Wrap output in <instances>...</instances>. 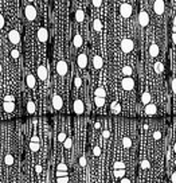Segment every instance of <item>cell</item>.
Masks as SVG:
<instances>
[{
  "mask_svg": "<svg viewBox=\"0 0 176 183\" xmlns=\"http://www.w3.org/2000/svg\"><path fill=\"white\" fill-rule=\"evenodd\" d=\"M133 47H135V43H133L132 39H122L121 40V50L124 51V53H130V51L133 50Z\"/></svg>",
  "mask_w": 176,
  "mask_h": 183,
  "instance_id": "cell-1",
  "label": "cell"
},
{
  "mask_svg": "<svg viewBox=\"0 0 176 183\" xmlns=\"http://www.w3.org/2000/svg\"><path fill=\"white\" fill-rule=\"evenodd\" d=\"M132 5L128 4V3H124V4L120 5V13H121L122 18H129L130 15H132Z\"/></svg>",
  "mask_w": 176,
  "mask_h": 183,
  "instance_id": "cell-2",
  "label": "cell"
},
{
  "mask_svg": "<svg viewBox=\"0 0 176 183\" xmlns=\"http://www.w3.org/2000/svg\"><path fill=\"white\" fill-rule=\"evenodd\" d=\"M153 11L157 13V15H163L165 11V3L164 0H156L153 3Z\"/></svg>",
  "mask_w": 176,
  "mask_h": 183,
  "instance_id": "cell-3",
  "label": "cell"
},
{
  "mask_svg": "<svg viewBox=\"0 0 176 183\" xmlns=\"http://www.w3.org/2000/svg\"><path fill=\"white\" fill-rule=\"evenodd\" d=\"M24 15L28 20H34L36 18V10L34 5H26L24 8Z\"/></svg>",
  "mask_w": 176,
  "mask_h": 183,
  "instance_id": "cell-4",
  "label": "cell"
},
{
  "mask_svg": "<svg viewBox=\"0 0 176 183\" xmlns=\"http://www.w3.org/2000/svg\"><path fill=\"white\" fill-rule=\"evenodd\" d=\"M121 86L124 90H132L135 88V81H133L132 77H125L124 80L121 81Z\"/></svg>",
  "mask_w": 176,
  "mask_h": 183,
  "instance_id": "cell-5",
  "label": "cell"
},
{
  "mask_svg": "<svg viewBox=\"0 0 176 183\" xmlns=\"http://www.w3.org/2000/svg\"><path fill=\"white\" fill-rule=\"evenodd\" d=\"M138 23L141 27H146L149 24V15L146 11H140L138 13Z\"/></svg>",
  "mask_w": 176,
  "mask_h": 183,
  "instance_id": "cell-6",
  "label": "cell"
},
{
  "mask_svg": "<svg viewBox=\"0 0 176 183\" xmlns=\"http://www.w3.org/2000/svg\"><path fill=\"white\" fill-rule=\"evenodd\" d=\"M8 39L10 42L12 43V45H18V43L20 42V34L18 30H11V31L8 32Z\"/></svg>",
  "mask_w": 176,
  "mask_h": 183,
  "instance_id": "cell-7",
  "label": "cell"
},
{
  "mask_svg": "<svg viewBox=\"0 0 176 183\" xmlns=\"http://www.w3.org/2000/svg\"><path fill=\"white\" fill-rule=\"evenodd\" d=\"M73 109H74V113L75 115H82L85 112V105L81 100H75L73 104Z\"/></svg>",
  "mask_w": 176,
  "mask_h": 183,
  "instance_id": "cell-8",
  "label": "cell"
},
{
  "mask_svg": "<svg viewBox=\"0 0 176 183\" xmlns=\"http://www.w3.org/2000/svg\"><path fill=\"white\" fill-rule=\"evenodd\" d=\"M63 106V100L61 96H58V94H55L54 97H53V108H54L55 110H61Z\"/></svg>",
  "mask_w": 176,
  "mask_h": 183,
  "instance_id": "cell-9",
  "label": "cell"
},
{
  "mask_svg": "<svg viewBox=\"0 0 176 183\" xmlns=\"http://www.w3.org/2000/svg\"><path fill=\"white\" fill-rule=\"evenodd\" d=\"M144 112H145L146 116H155V115H157V106L155 104H151V102H149V104L145 105Z\"/></svg>",
  "mask_w": 176,
  "mask_h": 183,
  "instance_id": "cell-10",
  "label": "cell"
},
{
  "mask_svg": "<svg viewBox=\"0 0 176 183\" xmlns=\"http://www.w3.org/2000/svg\"><path fill=\"white\" fill-rule=\"evenodd\" d=\"M57 71L59 75H65L67 73V63L65 61H59L57 63Z\"/></svg>",
  "mask_w": 176,
  "mask_h": 183,
  "instance_id": "cell-11",
  "label": "cell"
},
{
  "mask_svg": "<svg viewBox=\"0 0 176 183\" xmlns=\"http://www.w3.org/2000/svg\"><path fill=\"white\" fill-rule=\"evenodd\" d=\"M38 39L41 40L42 43H44V42H47V39H49V32H47V30L46 28H39L38 30Z\"/></svg>",
  "mask_w": 176,
  "mask_h": 183,
  "instance_id": "cell-12",
  "label": "cell"
},
{
  "mask_svg": "<svg viewBox=\"0 0 176 183\" xmlns=\"http://www.w3.org/2000/svg\"><path fill=\"white\" fill-rule=\"evenodd\" d=\"M77 63L81 69H85L87 66V55L86 54H79L78 58H77Z\"/></svg>",
  "mask_w": 176,
  "mask_h": 183,
  "instance_id": "cell-13",
  "label": "cell"
},
{
  "mask_svg": "<svg viewBox=\"0 0 176 183\" xmlns=\"http://www.w3.org/2000/svg\"><path fill=\"white\" fill-rule=\"evenodd\" d=\"M38 77L41 78L42 81H44V80H47V77H49V71H47V67L46 66H39L38 67Z\"/></svg>",
  "mask_w": 176,
  "mask_h": 183,
  "instance_id": "cell-14",
  "label": "cell"
},
{
  "mask_svg": "<svg viewBox=\"0 0 176 183\" xmlns=\"http://www.w3.org/2000/svg\"><path fill=\"white\" fill-rule=\"evenodd\" d=\"M159 53H160L159 46H157L156 43H152V45L149 46V55H151L152 58H156V57L159 55Z\"/></svg>",
  "mask_w": 176,
  "mask_h": 183,
  "instance_id": "cell-15",
  "label": "cell"
},
{
  "mask_svg": "<svg viewBox=\"0 0 176 183\" xmlns=\"http://www.w3.org/2000/svg\"><path fill=\"white\" fill-rule=\"evenodd\" d=\"M102 65H104L102 58H101L100 55H94V58H93V66H94V69L100 70L101 67H102Z\"/></svg>",
  "mask_w": 176,
  "mask_h": 183,
  "instance_id": "cell-16",
  "label": "cell"
},
{
  "mask_svg": "<svg viewBox=\"0 0 176 183\" xmlns=\"http://www.w3.org/2000/svg\"><path fill=\"white\" fill-rule=\"evenodd\" d=\"M3 109L6 110L7 113L14 112V109H15V104H14V101H4V102H3Z\"/></svg>",
  "mask_w": 176,
  "mask_h": 183,
  "instance_id": "cell-17",
  "label": "cell"
},
{
  "mask_svg": "<svg viewBox=\"0 0 176 183\" xmlns=\"http://www.w3.org/2000/svg\"><path fill=\"white\" fill-rule=\"evenodd\" d=\"M73 42H74V47H75V48H79V47L82 46V43H84V40H82V36H81V35L77 34V35H74Z\"/></svg>",
  "mask_w": 176,
  "mask_h": 183,
  "instance_id": "cell-18",
  "label": "cell"
},
{
  "mask_svg": "<svg viewBox=\"0 0 176 183\" xmlns=\"http://www.w3.org/2000/svg\"><path fill=\"white\" fill-rule=\"evenodd\" d=\"M84 19H85V12L82 10H77L75 11V20L77 22H84Z\"/></svg>",
  "mask_w": 176,
  "mask_h": 183,
  "instance_id": "cell-19",
  "label": "cell"
},
{
  "mask_svg": "<svg viewBox=\"0 0 176 183\" xmlns=\"http://www.w3.org/2000/svg\"><path fill=\"white\" fill-rule=\"evenodd\" d=\"M151 94L148 93V92H145V93H143L141 94V102H143V104H149V102H151Z\"/></svg>",
  "mask_w": 176,
  "mask_h": 183,
  "instance_id": "cell-20",
  "label": "cell"
},
{
  "mask_svg": "<svg viewBox=\"0 0 176 183\" xmlns=\"http://www.w3.org/2000/svg\"><path fill=\"white\" fill-rule=\"evenodd\" d=\"M27 86L28 88H35V77L33 74H28L27 75Z\"/></svg>",
  "mask_w": 176,
  "mask_h": 183,
  "instance_id": "cell-21",
  "label": "cell"
},
{
  "mask_svg": "<svg viewBox=\"0 0 176 183\" xmlns=\"http://www.w3.org/2000/svg\"><path fill=\"white\" fill-rule=\"evenodd\" d=\"M122 74L125 75V77H132V73H133V69L130 66H124L122 67Z\"/></svg>",
  "mask_w": 176,
  "mask_h": 183,
  "instance_id": "cell-22",
  "label": "cell"
},
{
  "mask_svg": "<svg viewBox=\"0 0 176 183\" xmlns=\"http://www.w3.org/2000/svg\"><path fill=\"white\" fill-rule=\"evenodd\" d=\"M155 71H156L157 74H161V73L164 71V65H163L161 62H156V63H155Z\"/></svg>",
  "mask_w": 176,
  "mask_h": 183,
  "instance_id": "cell-23",
  "label": "cell"
},
{
  "mask_svg": "<svg viewBox=\"0 0 176 183\" xmlns=\"http://www.w3.org/2000/svg\"><path fill=\"white\" fill-rule=\"evenodd\" d=\"M94 94H95V97H106V92L104 88H97L94 90Z\"/></svg>",
  "mask_w": 176,
  "mask_h": 183,
  "instance_id": "cell-24",
  "label": "cell"
},
{
  "mask_svg": "<svg viewBox=\"0 0 176 183\" xmlns=\"http://www.w3.org/2000/svg\"><path fill=\"white\" fill-rule=\"evenodd\" d=\"M93 28H94L95 31H101V28H102V23H101L100 19H94V22H93Z\"/></svg>",
  "mask_w": 176,
  "mask_h": 183,
  "instance_id": "cell-25",
  "label": "cell"
},
{
  "mask_svg": "<svg viewBox=\"0 0 176 183\" xmlns=\"http://www.w3.org/2000/svg\"><path fill=\"white\" fill-rule=\"evenodd\" d=\"M94 102L97 106H104V105H105V97H95Z\"/></svg>",
  "mask_w": 176,
  "mask_h": 183,
  "instance_id": "cell-26",
  "label": "cell"
},
{
  "mask_svg": "<svg viewBox=\"0 0 176 183\" xmlns=\"http://www.w3.org/2000/svg\"><path fill=\"white\" fill-rule=\"evenodd\" d=\"M27 112L28 113H35V104H34V101L27 102Z\"/></svg>",
  "mask_w": 176,
  "mask_h": 183,
  "instance_id": "cell-27",
  "label": "cell"
},
{
  "mask_svg": "<svg viewBox=\"0 0 176 183\" xmlns=\"http://www.w3.org/2000/svg\"><path fill=\"white\" fill-rule=\"evenodd\" d=\"M122 145H124L125 148H130L132 147V140H130L129 137H124V139H122Z\"/></svg>",
  "mask_w": 176,
  "mask_h": 183,
  "instance_id": "cell-28",
  "label": "cell"
},
{
  "mask_svg": "<svg viewBox=\"0 0 176 183\" xmlns=\"http://www.w3.org/2000/svg\"><path fill=\"white\" fill-rule=\"evenodd\" d=\"M71 145H73V140H71V137H66V140L63 141V147H65L66 150H69V148H71Z\"/></svg>",
  "mask_w": 176,
  "mask_h": 183,
  "instance_id": "cell-29",
  "label": "cell"
},
{
  "mask_svg": "<svg viewBox=\"0 0 176 183\" xmlns=\"http://www.w3.org/2000/svg\"><path fill=\"white\" fill-rule=\"evenodd\" d=\"M4 163H6L7 166L14 164V156H12V155H6V158H4Z\"/></svg>",
  "mask_w": 176,
  "mask_h": 183,
  "instance_id": "cell-30",
  "label": "cell"
},
{
  "mask_svg": "<svg viewBox=\"0 0 176 183\" xmlns=\"http://www.w3.org/2000/svg\"><path fill=\"white\" fill-rule=\"evenodd\" d=\"M124 175H125V168L114 170V176H116V178H122Z\"/></svg>",
  "mask_w": 176,
  "mask_h": 183,
  "instance_id": "cell-31",
  "label": "cell"
},
{
  "mask_svg": "<svg viewBox=\"0 0 176 183\" xmlns=\"http://www.w3.org/2000/svg\"><path fill=\"white\" fill-rule=\"evenodd\" d=\"M30 148H31V151H33V152H36V151H39V143L31 141L30 143Z\"/></svg>",
  "mask_w": 176,
  "mask_h": 183,
  "instance_id": "cell-32",
  "label": "cell"
},
{
  "mask_svg": "<svg viewBox=\"0 0 176 183\" xmlns=\"http://www.w3.org/2000/svg\"><path fill=\"white\" fill-rule=\"evenodd\" d=\"M149 166H151V164H149V161L146 160V159H143V160H141L140 167H141L143 170H148V168H149Z\"/></svg>",
  "mask_w": 176,
  "mask_h": 183,
  "instance_id": "cell-33",
  "label": "cell"
},
{
  "mask_svg": "<svg viewBox=\"0 0 176 183\" xmlns=\"http://www.w3.org/2000/svg\"><path fill=\"white\" fill-rule=\"evenodd\" d=\"M161 136H163L161 131H155V132H153V139L156 140V141H159V140L161 139Z\"/></svg>",
  "mask_w": 176,
  "mask_h": 183,
  "instance_id": "cell-34",
  "label": "cell"
},
{
  "mask_svg": "<svg viewBox=\"0 0 176 183\" xmlns=\"http://www.w3.org/2000/svg\"><path fill=\"white\" fill-rule=\"evenodd\" d=\"M120 106H118V104H117V102H113V104H112V112L113 113H118L120 112Z\"/></svg>",
  "mask_w": 176,
  "mask_h": 183,
  "instance_id": "cell-35",
  "label": "cell"
},
{
  "mask_svg": "<svg viewBox=\"0 0 176 183\" xmlns=\"http://www.w3.org/2000/svg\"><path fill=\"white\" fill-rule=\"evenodd\" d=\"M66 137H67V135L65 133V132H61L59 135H58V141H61V143H63L66 140Z\"/></svg>",
  "mask_w": 176,
  "mask_h": 183,
  "instance_id": "cell-36",
  "label": "cell"
},
{
  "mask_svg": "<svg viewBox=\"0 0 176 183\" xmlns=\"http://www.w3.org/2000/svg\"><path fill=\"white\" fill-rule=\"evenodd\" d=\"M74 85H75V88H81L82 85V80L79 77H75L74 78Z\"/></svg>",
  "mask_w": 176,
  "mask_h": 183,
  "instance_id": "cell-37",
  "label": "cell"
},
{
  "mask_svg": "<svg viewBox=\"0 0 176 183\" xmlns=\"http://www.w3.org/2000/svg\"><path fill=\"white\" fill-rule=\"evenodd\" d=\"M120 168H125V164L122 161H116L114 163V170H120Z\"/></svg>",
  "mask_w": 176,
  "mask_h": 183,
  "instance_id": "cell-38",
  "label": "cell"
},
{
  "mask_svg": "<svg viewBox=\"0 0 176 183\" xmlns=\"http://www.w3.org/2000/svg\"><path fill=\"white\" fill-rule=\"evenodd\" d=\"M57 182H59V183L69 182V176H57Z\"/></svg>",
  "mask_w": 176,
  "mask_h": 183,
  "instance_id": "cell-39",
  "label": "cell"
},
{
  "mask_svg": "<svg viewBox=\"0 0 176 183\" xmlns=\"http://www.w3.org/2000/svg\"><path fill=\"white\" fill-rule=\"evenodd\" d=\"M57 170H62V171H67V164L65 163H59L57 166Z\"/></svg>",
  "mask_w": 176,
  "mask_h": 183,
  "instance_id": "cell-40",
  "label": "cell"
},
{
  "mask_svg": "<svg viewBox=\"0 0 176 183\" xmlns=\"http://www.w3.org/2000/svg\"><path fill=\"white\" fill-rule=\"evenodd\" d=\"M86 164H87L86 158H85V156H82V158L79 159V166H81V167H86Z\"/></svg>",
  "mask_w": 176,
  "mask_h": 183,
  "instance_id": "cell-41",
  "label": "cell"
},
{
  "mask_svg": "<svg viewBox=\"0 0 176 183\" xmlns=\"http://www.w3.org/2000/svg\"><path fill=\"white\" fill-rule=\"evenodd\" d=\"M171 88H172V93L176 94V78H173L172 82H171Z\"/></svg>",
  "mask_w": 176,
  "mask_h": 183,
  "instance_id": "cell-42",
  "label": "cell"
},
{
  "mask_svg": "<svg viewBox=\"0 0 176 183\" xmlns=\"http://www.w3.org/2000/svg\"><path fill=\"white\" fill-rule=\"evenodd\" d=\"M93 155H94V156H100L101 155L100 147H94V148H93Z\"/></svg>",
  "mask_w": 176,
  "mask_h": 183,
  "instance_id": "cell-43",
  "label": "cell"
},
{
  "mask_svg": "<svg viewBox=\"0 0 176 183\" xmlns=\"http://www.w3.org/2000/svg\"><path fill=\"white\" fill-rule=\"evenodd\" d=\"M57 176H67V171H62V170H57Z\"/></svg>",
  "mask_w": 176,
  "mask_h": 183,
  "instance_id": "cell-44",
  "label": "cell"
},
{
  "mask_svg": "<svg viewBox=\"0 0 176 183\" xmlns=\"http://www.w3.org/2000/svg\"><path fill=\"white\" fill-rule=\"evenodd\" d=\"M92 3H93V5L94 7H101V4H102V0H92Z\"/></svg>",
  "mask_w": 176,
  "mask_h": 183,
  "instance_id": "cell-45",
  "label": "cell"
},
{
  "mask_svg": "<svg viewBox=\"0 0 176 183\" xmlns=\"http://www.w3.org/2000/svg\"><path fill=\"white\" fill-rule=\"evenodd\" d=\"M11 57H12V58H19V51H18V50H12L11 51Z\"/></svg>",
  "mask_w": 176,
  "mask_h": 183,
  "instance_id": "cell-46",
  "label": "cell"
},
{
  "mask_svg": "<svg viewBox=\"0 0 176 183\" xmlns=\"http://www.w3.org/2000/svg\"><path fill=\"white\" fill-rule=\"evenodd\" d=\"M3 26H4V16L0 13V28H3Z\"/></svg>",
  "mask_w": 176,
  "mask_h": 183,
  "instance_id": "cell-47",
  "label": "cell"
},
{
  "mask_svg": "<svg viewBox=\"0 0 176 183\" xmlns=\"http://www.w3.org/2000/svg\"><path fill=\"white\" fill-rule=\"evenodd\" d=\"M102 136L105 137V139H108V137L110 136V132H109L108 129H105V131H104V133H102Z\"/></svg>",
  "mask_w": 176,
  "mask_h": 183,
  "instance_id": "cell-48",
  "label": "cell"
},
{
  "mask_svg": "<svg viewBox=\"0 0 176 183\" xmlns=\"http://www.w3.org/2000/svg\"><path fill=\"white\" fill-rule=\"evenodd\" d=\"M4 101H14V96H6L4 97Z\"/></svg>",
  "mask_w": 176,
  "mask_h": 183,
  "instance_id": "cell-49",
  "label": "cell"
},
{
  "mask_svg": "<svg viewBox=\"0 0 176 183\" xmlns=\"http://www.w3.org/2000/svg\"><path fill=\"white\" fill-rule=\"evenodd\" d=\"M121 182H122V183H130L132 180L128 179V178H124V176H122V178H121Z\"/></svg>",
  "mask_w": 176,
  "mask_h": 183,
  "instance_id": "cell-50",
  "label": "cell"
},
{
  "mask_svg": "<svg viewBox=\"0 0 176 183\" xmlns=\"http://www.w3.org/2000/svg\"><path fill=\"white\" fill-rule=\"evenodd\" d=\"M171 182H175V183H176V172L171 175Z\"/></svg>",
  "mask_w": 176,
  "mask_h": 183,
  "instance_id": "cell-51",
  "label": "cell"
},
{
  "mask_svg": "<svg viewBox=\"0 0 176 183\" xmlns=\"http://www.w3.org/2000/svg\"><path fill=\"white\" fill-rule=\"evenodd\" d=\"M35 171L38 172V174H41V172H42V166H36L35 167Z\"/></svg>",
  "mask_w": 176,
  "mask_h": 183,
  "instance_id": "cell-52",
  "label": "cell"
},
{
  "mask_svg": "<svg viewBox=\"0 0 176 183\" xmlns=\"http://www.w3.org/2000/svg\"><path fill=\"white\" fill-rule=\"evenodd\" d=\"M172 42H173V45L176 46V32H173L172 34Z\"/></svg>",
  "mask_w": 176,
  "mask_h": 183,
  "instance_id": "cell-53",
  "label": "cell"
},
{
  "mask_svg": "<svg viewBox=\"0 0 176 183\" xmlns=\"http://www.w3.org/2000/svg\"><path fill=\"white\" fill-rule=\"evenodd\" d=\"M31 141H36V143H39V137H38V136H33V137H31Z\"/></svg>",
  "mask_w": 176,
  "mask_h": 183,
  "instance_id": "cell-54",
  "label": "cell"
},
{
  "mask_svg": "<svg viewBox=\"0 0 176 183\" xmlns=\"http://www.w3.org/2000/svg\"><path fill=\"white\" fill-rule=\"evenodd\" d=\"M94 128H95V129L100 128V123H95V124H94Z\"/></svg>",
  "mask_w": 176,
  "mask_h": 183,
  "instance_id": "cell-55",
  "label": "cell"
},
{
  "mask_svg": "<svg viewBox=\"0 0 176 183\" xmlns=\"http://www.w3.org/2000/svg\"><path fill=\"white\" fill-rule=\"evenodd\" d=\"M173 153H176V143L173 144Z\"/></svg>",
  "mask_w": 176,
  "mask_h": 183,
  "instance_id": "cell-56",
  "label": "cell"
},
{
  "mask_svg": "<svg viewBox=\"0 0 176 183\" xmlns=\"http://www.w3.org/2000/svg\"><path fill=\"white\" fill-rule=\"evenodd\" d=\"M173 26H176V16L173 18Z\"/></svg>",
  "mask_w": 176,
  "mask_h": 183,
  "instance_id": "cell-57",
  "label": "cell"
},
{
  "mask_svg": "<svg viewBox=\"0 0 176 183\" xmlns=\"http://www.w3.org/2000/svg\"><path fill=\"white\" fill-rule=\"evenodd\" d=\"M172 31H173V32H176V26H173V28H172Z\"/></svg>",
  "mask_w": 176,
  "mask_h": 183,
  "instance_id": "cell-58",
  "label": "cell"
},
{
  "mask_svg": "<svg viewBox=\"0 0 176 183\" xmlns=\"http://www.w3.org/2000/svg\"><path fill=\"white\" fill-rule=\"evenodd\" d=\"M1 70H3V67H1V65H0V73H1Z\"/></svg>",
  "mask_w": 176,
  "mask_h": 183,
  "instance_id": "cell-59",
  "label": "cell"
},
{
  "mask_svg": "<svg viewBox=\"0 0 176 183\" xmlns=\"http://www.w3.org/2000/svg\"><path fill=\"white\" fill-rule=\"evenodd\" d=\"M27 1H34V0H27Z\"/></svg>",
  "mask_w": 176,
  "mask_h": 183,
  "instance_id": "cell-60",
  "label": "cell"
}]
</instances>
